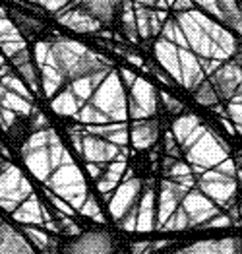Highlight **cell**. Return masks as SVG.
<instances>
[{"label":"cell","mask_w":242,"mask_h":254,"mask_svg":"<svg viewBox=\"0 0 242 254\" xmlns=\"http://www.w3.org/2000/svg\"><path fill=\"white\" fill-rule=\"evenodd\" d=\"M207 82L215 89L219 101H229L237 95L239 87L242 85V66L237 61H227L221 64L219 70L209 76Z\"/></svg>","instance_id":"cell-4"},{"label":"cell","mask_w":242,"mask_h":254,"mask_svg":"<svg viewBox=\"0 0 242 254\" xmlns=\"http://www.w3.org/2000/svg\"><path fill=\"white\" fill-rule=\"evenodd\" d=\"M56 20L64 27L72 29V31H78V33H93V31L101 29V23L97 20H93L89 14H86L76 2L68 4L62 12H58Z\"/></svg>","instance_id":"cell-7"},{"label":"cell","mask_w":242,"mask_h":254,"mask_svg":"<svg viewBox=\"0 0 242 254\" xmlns=\"http://www.w3.org/2000/svg\"><path fill=\"white\" fill-rule=\"evenodd\" d=\"M175 20L178 23V27L182 29V33H184V39L188 43V49L196 57H199V59H215V61H223V63L225 61H231L219 47L203 33V29L194 21V18L190 16V12L176 14Z\"/></svg>","instance_id":"cell-1"},{"label":"cell","mask_w":242,"mask_h":254,"mask_svg":"<svg viewBox=\"0 0 242 254\" xmlns=\"http://www.w3.org/2000/svg\"><path fill=\"white\" fill-rule=\"evenodd\" d=\"M39 74H41V85H43L45 95H54L58 89H62L68 84L66 78L52 66H41Z\"/></svg>","instance_id":"cell-13"},{"label":"cell","mask_w":242,"mask_h":254,"mask_svg":"<svg viewBox=\"0 0 242 254\" xmlns=\"http://www.w3.org/2000/svg\"><path fill=\"white\" fill-rule=\"evenodd\" d=\"M192 2L198 4L199 8L203 10V14L207 12L209 18H213V20H217L219 23H223V14H221V8L217 0H192Z\"/></svg>","instance_id":"cell-27"},{"label":"cell","mask_w":242,"mask_h":254,"mask_svg":"<svg viewBox=\"0 0 242 254\" xmlns=\"http://www.w3.org/2000/svg\"><path fill=\"white\" fill-rule=\"evenodd\" d=\"M194 97H196V101H198L199 105H203V107H217V103H219V97H217L215 89L211 87V84H209L207 80H203V82L194 89Z\"/></svg>","instance_id":"cell-22"},{"label":"cell","mask_w":242,"mask_h":254,"mask_svg":"<svg viewBox=\"0 0 242 254\" xmlns=\"http://www.w3.org/2000/svg\"><path fill=\"white\" fill-rule=\"evenodd\" d=\"M4 64H6V57L0 53V66H4Z\"/></svg>","instance_id":"cell-39"},{"label":"cell","mask_w":242,"mask_h":254,"mask_svg":"<svg viewBox=\"0 0 242 254\" xmlns=\"http://www.w3.org/2000/svg\"><path fill=\"white\" fill-rule=\"evenodd\" d=\"M157 109V91L147 80L138 78L130 87V115L132 117H149Z\"/></svg>","instance_id":"cell-5"},{"label":"cell","mask_w":242,"mask_h":254,"mask_svg":"<svg viewBox=\"0 0 242 254\" xmlns=\"http://www.w3.org/2000/svg\"><path fill=\"white\" fill-rule=\"evenodd\" d=\"M0 103H2L4 109L16 111V113H22V115H27L31 111V101L23 99V97L8 91V89H4V87H0Z\"/></svg>","instance_id":"cell-15"},{"label":"cell","mask_w":242,"mask_h":254,"mask_svg":"<svg viewBox=\"0 0 242 254\" xmlns=\"http://www.w3.org/2000/svg\"><path fill=\"white\" fill-rule=\"evenodd\" d=\"M48 49H50V45L47 41H39L35 45V49H33V57H35V63H37V68H41L47 61V55H48Z\"/></svg>","instance_id":"cell-28"},{"label":"cell","mask_w":242,"mask_h":254,"mask_svg":"<svg viewBox=\"0 0 242 254\" xmlns=\"http://www.w3.org/2000/svg\"><path fill=\"white\" fill-rule=\"evenodd\" d=\"M161 99L165 101V105H167V109H169V111H176V113H178V111L182 109V105H180V103H178L176 99H173V97H169L167 93H161Z\"/></svg>","instance_id":"cell-35"},{"label":"cell","mask_w":242,"mask_h":254,"mask_svg":"<svg viewBox=\"0 0 242 254\" xmlns=\"http://www.w3.org/2000/svg\"><path fill=\"white\" fill-rule=\"evenodd\" d=\"M199 66H201V70H203V74L205 76H211L215 70H219L221 64H223V61H215V59H199Z\"/></svg>","instance_id":"cell-29"},{"label":"cell","mask_w":242,"mask_h":254,"mask_svg":"<svg viewBox=\"0 0 242 254\" xmlns=\"http://www.w3.org/2000/svg\"><path fill=\"white\" fill-rule=\"evenodd\" d=\"M12 21H14V25L18 27V31L20 33H33L35 29L39 31V23L37 20H33V18H27L25 14L22 12H12Z\"/></svg>","instance_id":"cell-25"},{"label":"cell","mask_w":242,"mask_h":254,"mask_svg":"<svg viewBox=\"0 0 242 254\" xmlns=\"http://www.w3.org/2000/svg\"><path fill=\"white\" fill-rule=\"evenodd\" d=\"M132 2L138 6H144V8H151V10H165V12L169 10L165 0H132Z\"/></svg>","instance_id":"cell-32"},{"label":"cell","mask_w":242,"mask_h":254,"mask_svg":"<svg viewBox=\"0 0 242 254\" xmlns=\"http://www.w3.org/2000/svg\"><path fill=\"white\" fill-rule=\"evenodd\" d=\"M122 31L128 37V41L138 43V29H136V14H134V2L124 0L122 2Z\"/></svg>","instance_id":"cell-16"},{"label":"cell","mask_w":242,"mask_h":254,"mask_svg":"<svg viewBox=\"0 0 242 254\" xmlns=\"http://www.w3.org/2000/svg\"><path fill=\"white\" fill-rule=\"evenodd\" d=\"M16 37H22V33L14 25V21L8 16H0V43L8 41V39H16Z\"/></svg>","instance_id":"cell-26"},{"label":"cell","mask_w":242,"mask_h":254,"mask_svg":"<svg viewBox=\"0 0 242 254\" xmlns=\"http://www.w3.org/2000/svg\"><path fill=\"white\" fill-rule=\"evenodd\" d=\"M124 85L120 82V76L116 70H112L109 76L101 82L95 89L93 107H97L103 113H109L110 117H124L126 115V93Z\"/></svg>","instance_id":"cell-2"},{"label":"cell","mask_w":242,"mask_h":254,"mask_svg":"<svg viewBox=\"0 0 242 254\" xmlns=\"http://www.w3.org/2000/svg\"><path fill=\"white\" fill-rule=\"evenodd\" d=\"M80 105H82V103L72 95V91H70L68 87L64 91H60V93L56 95V99L52 101V109H54L56 113H60V115H72V113L78 111Z\"/></svg>","instance_id":"cell-20"},{"label":"cell","mask_w":242,"mask_h":254,"mask_svg":"<svg viewBox=\"0 0 242 254\" xmlns=\"http://www.w3.org/2000/svg\"><path fill=\"white\" fill-rule=\"evenodd\" d=\"M190 16L203 29V33L215 43L229 59L239 57V41H237V37L229 29L223 27V23H219V21L213 20V18H209L207 14H203L199 10H190Z\"/></svg>","instance_id":"cell-3"},{"label":"cell","mask_w":242,"mask_h":254,"mask_svg":"<svg viewBox=\"0 0 242 254\" xmlns=\"http://www.w3.org/2000/svg\"><path fill=\"white\" fill-rule=\"evenodd\" d=\"M118 76H120V82L124 87H132L134 82L138 80V76L134 74L132 70H128V68H122V70H118Z\"/></svg>","instance_id":"cell-33"},{"label":"cell","mask_w":242,"mask_h":254,"mask_svg":"<svg viewBox=\"0 0 242 254\" xmlns=\"http://www.w3.org/2000/svg\"><path fill=\"white\" fill-rule=\"evenodd\" d=\"M173 8H175L176 14H180V12H190V10H194V2H192V0H175Z\"/></svg>","instance_id":"cell-34"},{"label":"cell","mask_w":242,"mask_h":254,"mask_svg":"<svg viewBox=\"0 0 242 254\" xmlns=\"http://www.w3.org/2000/svg\"><path fill=\"white\" fill-rule=\"evenodd\" d=\"M157 138V125L155 123H138L132 128V142L136 148H149Z\"/></svg>","instance_id":"cell-14"},{"label":"cell","mask_w":242,"mask_h":254,"mask_svg":"<svg viewBox=\"0 0 242 254\" xmlns=\"http://www.w3.org/2000/svg\"><path fill=\"white\" fill-rule=\"evenodd\" d=\"M114 148L107 146L105 142H99V140H86V153L88 157H93V159H105V157H110L112 155Z\"/></svg>","instance_id":"cell-23"},{"label":"cell","mask_w":242,"mask_h":254,"mask_svg":"<svg viewBox=\"0 0 242 254\" xmlns=\"http://www.w3.org/2000/svg\"><path fill=\"white\" fill-rule=\"evenodd\" d=\"M153 53L157 63L163 66V70L171 76V80L176 84H182V76H180V57H178V47L169 43L167 39L159 37L153 45Z\"/></svg>","instance_id":"cell-8"},{"label":"cell","mask_w":242,"mask_h":254,"mask_svg":"<svg viewBox=\"0 0 242 254\" xmlns=\"http://www.w3.org/2000/svg\"><path fill=\"white\" fill-rule=\"evenodd\" d=\"M161 37L167 39L169 43H173V45H176L178 49H188V43L184 39V33H182V29L178 27V23H176L175 18H171V20H167L163 23Z\"/></svg>","instance_id":"cell-18"},{"label":"cell","mask_w":242,"mask_h":254,"mask_svg":"<svg viewBox=\"0 0 242 254\" xmlns=\"http://www.w3.org/2000/svg\"><path fill=\"white\" fill-rule=\"evenodd\" d=\"M66 2H68V4H72V2H74V0H66Z\"/></svg>","instance_id":"cell-41"},{"label":"cell","mask_w":242,"mask_h":254,"mask_svg":"<svg viewBox=\"0 0 242 254\" xmlns=\"http://www.w3.org/2000/svg\"><path fill=\"white\" fill-rule=\"evenodd\" d=\"M27 49L25 39L23 37H16V39H8V41L0 43V53L6 57V59H14L18 53H22Z\"/></svg>","instance_id":"cell-24"},{"label":"cell","mask_w":242,"mask_h":254,"mask_svg":"<svg viewBox=\"0 0 242 254\" xmlns=\"http://www.w3.org/2000/svg\"><path fill=\"white\" fill-rule=\"evenodd\" d=\"M151 8H144L134 4V14H136V29H138V37L140 39H151V16H149Z\"/></svg>","instance_id":"cell-17"},{"label":"cell","mask_w":242,"mask_h":254,"mask_svg":"<svg viewBox=\"0 0 242 254\" xmlns=\"http://www.w3.org/2000/svg\"><path fill=\"white\" fill-rule=\"evenodd\" d=\"M0 254H35L10 225H0Z\"/></svg>","instance_id":"cell-11"},{"label":"cell","mask_w":242,"mask_h":254,"mask_svg":"<svg viewBox=\"0 0 242 254\" xmlns=\"http://www.w3.org/2000/svg\"><path fill=\"white\" fill-rule=\"evenodd\" d=\"M196 127V119L194 117H184V119H180L178 123H175V132L178 136H184L190 128Z\"/></svg>","instance_id":"cell-30"},{"label":"cell","mask_w":242,"mask_h":254,"mask_svg":"<svg viewBox=\"0 0 242 254\" xmlns=\"http://www.w3.org/2000/svg\"><path fill=\"white\" fill-rule=\"evenodd\" d=\"M74 2L101 25H109L114 20V14L122 8L124 0H74Z\"/></svg>","instance_id":"cell-9"},{"label":"cell","mask_w":242,"mask_h":254,"mask_svg":"<svg viewBox=\"0 0 242 254\" xmlns=\"http://www.w3.org/2000/svg\"><path fill=\"white\" fill-rule=\"evenodd\" d=\"M16 70H18V76L22 78V82L31 91H37L39 89V76H37V68H35V64H33V59L31 61H25V63H20L16 64Z\"/></svg>","instance_id":"cell-19"},{"label":"cell","mask_w":242,"mask_h":254,"mask_svg":"<svg viewBox=\"0 0 242 254\" xmlns=\"http://www.w3.org/2000/svg\"><path fill=\"white\" fill-rule=\"evenodd\" d=\"M151 72L155 74V78H157V80H161V82H165V84H173V80H171V78H167V74H163L161 70H157V68H151Z\"/></svg>","instance_id":"cell-38"},{"label":"cell","mask_w":242,"mask_h":254,"mask_svg":"<svg viewBox=\"0 0 242 254\" xmlns=\"http://www.w3.org/2000/svg\"><path fill=\"white\" fill-rule=\"evenodd\" d=\"M165 2H167V6H169V8H173V4H175V0H165Z\"/></svg>","instance_id":"cell-40"},{"label":"cell","mask_w":242,"mask_h":254,"mask_svg":"<svg viewBox=\"0 0 242 254\" xmlns=\"http://www.w3.org/2000/svg\"><path fill=\"white\" fill-rule=\"evenodd\" d=\"M112 239L107 233H86L72 239L62 254H112Z\"/></svg>","instance_id":"cell-6"},{"label":"cell","mask_w":242,"mask_h":254,"mask_svg":"<svg viewBox=\"0 0 242 254\" xmlns=\"http://www.w3.org/2000/svg\"><path fill=\"white\" fill-rule=\"evenodd\" d=\"M229 113L237 119V123L242 125V103H233V105L229 107Z\"/></svg>","instance_id":"cell-36"},{"label":"cell","mask_w":242,"mask_h":254,"mask_svg":"<svg viewBox=\"0 0 242 254\" xmlns=\"http://www.w3.org/2000/svg\"><path fill=\"white\" fill-rule=\"evenodd\" d=\"M2 80V87L4 89H8V91H12V93H16V95H20L23 99H27V101H31V93H29V89H27V85L22 82V78L18 76V74H6V76H2L0 78Z\"/></svg>","instance_id":"cell-21"},{"label":"cell","mask_w":242,"mask_h":254,"mask_svg":"<svg viewBox=\"0 0 242 254\" xmlns=\"http://www.w3.org/2000/svg\"><path fill=\"white\" fill-rule=\"evenodd\" d=\"M84 121H105V117H103V113L97 109V107L89 105V107H84V111H82V115H80Z\"/></svg>","instance_id":"cell-31"},{"label":"cell","mask_w":242,"mask_h":254,"mask_svg":"<svg viewBox=\"0 0 242 254\" xmlns=\"http://www.w3.org/2000/svg\"><path fill=\"white\" fill-rule=\"evenodd\" d=\"M178 57H180V76H182V85L186 89H196L203 80L205 74L199 66L198 57L190 51V49H178Z\"/></svg>","instance_id":"cell-10"},{"label":"cell","mask_w":242,"mask_h":254,"mask_svg":"<svg viewBox=\"0 0 242 254\" xmlns=\"http://www.w3.org/2000/svg\"><path fill=\"white\" fill-rule=\"evenodd\" d=\"M180 254H239V239L233 241H215V243H201L196 247L186 249Z\"/></svg>","instance_id":"cell-12"},{"label":"cell","mask_w":242,"mask_h":254,"mask_svg":"<svg viewBox=\"0 0 242 254\" xmlns=\"http://www.w3.org/2000/svg\"><path fill=\"white\" fill-rule=\"evenodd\" d=\"M126 59L130 61V64H134V66H140V68H145V64H144V61L138 57V55H132V53H128L126 55Z\"/></svg>","instance_id":"cell-37"}]
</instances>
